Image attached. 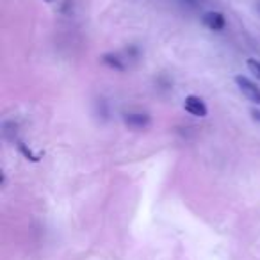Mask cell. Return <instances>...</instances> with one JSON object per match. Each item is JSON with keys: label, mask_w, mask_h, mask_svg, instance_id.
<instances>
[{"label": "cell", "mask_w": 260, "mask_h": 260, "mask_svg": "<svg viewBox=\"0 0 260 260\" xmlns=\"http://www.w3.org/2000/svg\"><path fill=\"white\" fill-rule=\"evenodd\" d=\"M248 70L253 73V75L256 77V79H260V61H256V59H248Z\"/></svg>", "instance_id": "cell-6"}, {"label": "cell", "mask_w": 260, "mask_h": 260, "mask_svg": "<svg viewBox=\"0 0 260 260\" xmlns=\"http://www.w3.org/2000/svg\"><path fill=\"white\" fill-rule=\"evenodd\" d=\"M202 20H203V25L209 30L219 32V30H223L224 27H226V18H224V15L219 11H207Z\"/></svg>", "instance_id": "cell-3"}, {"label": "cell", "mask_w": 260, "mask_h": 260, "mask_svg": "<svg viewBox=\"0 0 260 260\" xmlns=\"http://www.w3.org/2000/svg\"><path fill=\"white\" fill-rule=\"evenodd\" d=\"M251 116L256 119V121L260 123V111H256V109H253V111H251Z\"/></svg>", "instance_id": "cell-8"}, {"label": "cell", "mask_w": 260, "mask_h": 260, "mask_svg": "<svg viewBox=\"0 0 260 260\" xmlns=\"http://www.w3.org/2000/svg\"><path fill=\"white\" fill-rule=\"evenodd\" d=\"M43 2H54V0H43Z\"/></svg>", "instance_id": "cell-10"}, {"label": "cell", "mask_w": 260, "mask_h": 260, "mask_svg": "<svg viewBox=\"0 0 260 260\" xmlns=\"http://www.w3.org/2000/svg\"><path fill=\"white\" fill-rule=\"evenodd\" d=\"M234 80H235V84H237L239 89H241V93L244 94L249 102L260 105V87L256 86L255 82H251L248 77H242V75H237Z\"/></svg>", "instance_id": "cell-1"}, {"label": "cell", "mask_w": 260, "mask_h": 260, "mask_svg": "<svg viewBox=\"0 0 260 260\" xmlns=\"http://www.w3.org/2000/svg\"><path fill=\"white\" fill-rule=\"evenodd\" d=\"M184 2H187V4H194L196 0H184Z\"/></svg>", "instance_id": "cell-9"}, {"label": "cell", "mask_w": 260, "mask_h": 260, "mask_svg": "<svg viewBox=\"0 0 260 260\" xmlns=\"http://www.w3.org/2000/svg\"><path fill=\"white\" fill-rule=\"evenodd\" d=\"M125 123L130 126V128H138V130H141V128H146V126L150 125V116L148 114H145V112H128V114H125Z\"/></svg>", "instance_id": "cell-4"}, {"label": "cell", "mask_w": 260, "mask_h": 260, "mask_svg": "<svg viewBox=\"0 0 260 260\" xmlns=\"http://www.w3.org/2000/svg\"><path fill=\"white\" fill-rule=\"evenodd\" d=\"M104 62L107 66H111V68H114V70H118V72H123L125 70V66H123V62L119 61L116 55H111V54H107V55H104Z\"/></svg>", "instance_id": "cell-5"}, {"label": "cell", "mask_w": 260, "mask_h": 260, "mask_svg": "<svg viewBox=\"0 0 260 260\" xmlns=\"http://www.w3.org/2000/svg\"><path fill=\"white\" fill-rule=\"evenodd\" d=\"M20 152H22L23 155H25L29 160H32V162H38V160H40V155H34V153H32V150H30V148H27L25 145H20Z\"/></svg>", "instance_id": "cell-7"}, {"label": "cell", "mask_w": 260, "mask_h": 260, "mask_svg": "<svg viewBox=\"0 0 260 260\" xmlns=\"http://www.w3.org/2000/svg\"><path fill=\"white\" fill-rule=\"evenodd\" d=\"M184 109L191 116H196V118H205V116L209 114V109H207L205 102H203L200 96H194V94H189V96H185Z\"/></svg>", "instance_id": "cell-2"}]
</instances>
